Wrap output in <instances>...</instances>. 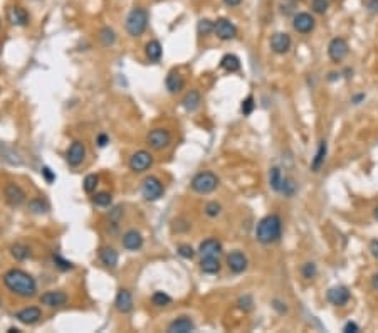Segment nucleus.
<instances>
[{
  "label": "nucleus",
  "instance_id": "obj_1",
  "mask_svg": "<svg viewBox=\"0 0 378 333\" xmlns=\"http://www.w3.org/2000/svg\"><path fill=\"white\" fill-rule=\"evenodd\" d=\"M4 283L12 293L24 298H32L37 291L36 279L22 269H9L4 274Z\"/></svg>",
  "mask_w": 378,
  "mask_h": 333
},
{
  "label": "nucleus",
  "instance_id": "obj_2",
  "mask_svg": "<svg viewBox=\"0 0 378 333\" xmlns=\"http://www.w3.org/2000/svg\"><path fill=\"white\" fill-rule=\"evenodd\" d=\"M281 233H283V222H281V217L276 216V214L261 219L256 227V238L262 244H273V242L279 241Z\"/></svg>",
  "mask_w": 378,
  "mask_h": 333
},
{
  "label": "nucleus",
  "instance_id": "obj_3",
  "mask_svg": "<svg viewBox=\"0 0 378 333\" xmlns=\"http://www.w3.org/2000/svg\"><path fill=\"white\" fill-rule=\"evenodd\" d=\"M148 25V12L142 7H134L126 17V32L131 37H140Z\"/></svg>",
  "mask_w": 378,
  "mask_h": 333
},
{
  "label": "nucleus",
  "instance_id": "obj_4",
  "mask_svg": "<svg viewBox=\"0 0 378 333\" xmlns=\"http://www.w3.org/2000/svg\"><path fill=\"white\" fill-rule=\"evenodd\" d=\"M219 187V177L212 172H202L197 173L194 178H192V190H195L197 194H210Z\"/></svg>",
  "mask_w": 378,
  "mask_h": 333
},
{
  "label": "nucleus",
  "instance_id": "obj_5",
  "mask_svg": "<svg viewBox=\"0 0 378 333\" xmlns=\"http://www.w3.org/2000/svg\"><path fill=\"white\" fill-rule=\"evenodd\" d=\"M163 192H165V189H163V184L160 182V178H156V177H146L143 180L142 195L145 197V200L155 202V200H158L163 195Z\"/></svg>",
  "mask_w": 378,
  "mask_h": 333
},
{
  "label": "nucleus",
  "instance_id": "obj_6",
  "mask_svg": "<svg viewBox=\"0 0 378 333\" xmlns=\"http://www.w3.org/2000/svg\"><path fill=\"white\" fill-rule=\"evenodd\" d=\"M146 142H148V145L153 150H163V148H167V146L170 145L172 135L165 128H155V130H151V132L148 133Z\"/></svg>",
  "mask_w": 378,
  "mask_h": 333
},
{
  "label": "nucleus",
  "instance_id": "obj_7",
  "mask_svg": "<svg viewBox=\"0 0 378 333\" xmlns=\"http://www.w3.org/2000/svg\"><path fill=\"white\" fill-rule=\"evenodd\" d=\"M151 165H153V157H151L150 151H146V150L137 151V153H133V157L129 159V168L137 173L148 170Z\"/></svg>",
  "mask_w": 378,
  "mask_h": 333
},
{
  "label": "nucleus",
  "instance_id": "obj_8",
  "mask_svg": "<svg viewBox=\"0 0 378 333\" xmlns=\"http://www.w3.org/2000/svg\"><path fill=\"white\" fill-rule=\"evenodd\" d=\"M4 195H5V202H7L10 207H19L25 202V192L20 185H17V184L5 185Z\"/></svg>",
  "mask_w": 378,
  "mask_h": 333
},
{
  "label": "nucleus",
  "instance_id": "obj_9",
  "mask_svg": "<svg viewBox=\"0 0 378 333\" xmlns=\"http://www.w3.org/2000/svg\"><path fill=\"white\" fill-rule=\"evenodd\" d=\"M84 157H86V146H84L83 142H79V140L72 142L71 146L66 151V160H67V163H69L71 167L81 165Z\"/></svg>",
  "mask_w": 378,
  "mask_h": 333
},
{
  "label": "nucleus",
  "instance_id": "obj_10",
  "mask_svg": "<svg viewBox=\"0 0 378 333\" xmlns=\"http://www.w3.org/2000/svg\"><path fill=\"white\" fill-rule=\"evenodd\" d=\"M328 54L331 61H335V63H340L348 56V44L343 37H335L333 41L330 42L328 46Z\"/></svg>",
  "mask_w": 378,
  "mask_h": 333
},
{
  "label": "nucleus",
  "instance_id": "obj_11",
  "mask_svg": "<svg viewBox=\"0 0 378 333\" xmlns=\"http://www.w3.org/2000/svg\"><path fill=\"white\" fill-rule=\"evenodd\" d=\"M213 32L222 41H230L237 36V27L229 19H217L215 25H213Z\"/></svg>",
  "mask_w": 378,
  "mask_h": 333
},
{
  "label": "nucleus",
  "instance_id": "obj_12",
  "mask_svg": "<svg viewBox=\"0 0 378 333\" xmlns=\"http://www.w3.org/2000/svg\"><path fill=\"white\" fill-rule=\"evenodd\" d=\"M227 266L235 274L244 273V271L247 269V258H246V254L240 252V251L230 252L229 256H227Z\"/></svg>",
  "mask_w": 378,
  "mask_h": 333
},
{
  "label": "nucleus",
  "instance_id": "obj_13",
  "mask_svg": "<svg viewBox=\"0 0 378 333\" xmlns=\"http://www.w3.org/2000/svg\"><path fill=\"white\" fill-rule=\"evenodd\" d=\"M328 301L335 306H343L349 301V291L346 286H333L328 291Z\"/></svg>",
  "mask_w": 378,
  "mask_h": 333
},
{
  "label": "nucleus",
  "instance_id": "obj_14",
  "mask_svg": "<svg viewBox=\"0 0 378 333\" xmlns=\"http://www.w3.org/2000/svg\"><path fill=\"white\" fill-rule=\"evenodd\" d=\"M291 47V37L284 32H276L273 37H271V49L274 50L276 54H286Z\"/></svg>",
  "mask_w": 378,
  "mask_h": 333
},
{
  "label": "nucleus",
  "instance_id": "obj_15",
  "mask_svg": "<svg viewBox=\"0 0 378 333\" xmlns=\"http://www.w3.org/2000/svg\"><path fill=\"white\" fill-rule=\"evenodd\" d=\"M292 27L301 32V34H308L314 29V19L313 15H309L306 12H300L294 15V20H292Z\"/></svg>",
  "mask_w": 378,
  "mask_h": 333
},
{
  "label": "nucleus",
  "instance_id": "obj_16",
  "mask_svg": "<svg viewBox=\"0 0 378 333\" xmlns=\"http://www.w3.org/2000/svg\"><path fill=\"white\" fill-rule=\"evenodd\" d=\"M41 303L50 308H59L67 303V295L64 291H47L41 296Z\"/></svg>",
  "mask_w": 378,
  "mask_h": 333
},
{
  "label": "nucleus",
  "instance_id": "obj_17",
  "mask_svg": "<svg viewBox=\"0 0 378 333\" xmlns=\"http://www.w3.org/2000/svg\"><path fill=\"white\" fill-rule=\"evenodd\" d=\"M41 317H42V313H41V310H39L37 306L24 308V310H20V312L15 315V318L19 320L20 323H24V325H34V323H37V321L41 320Z\"/></svg>",
  "mask_w": 378,
  "mask_h": 333
},
{
  "label": "nucleus",
  "instance_id": "obj_18",
  "mask_svg": "<svg viewBox=\"0 0 378 333\" xmlns=\"http://www.w3.org/2000/svg\"><path fill=\"white\" fill-rule=\"evenodd\" d=\"M9 20L10 24H14L17 27H25L29 24V14H27V10L24 7L15 5V7L9 10Z\"/></svg>",
  "mask_w": 378,
  "mask_h": 333
},
{
  "label": "nucleus",
  "instance_id": "obj_19",
  "mask_svg": "<svg viewBox=\"0 0 378 333\" xmlns=\"http://www.w3.org/2000/svg\"><path fill=\"white\" fill-rule=\"evenodd\" d=\"M115 304H116V310L121 313H129L133 310V296L131 293L128 290H120L116 295V300H115Z\"/></svg>",
  "mask_w": 378,
  "mask_h": 333
},
{
  "label": "nucleus",
  "instance_id": "obj_20",
  "mask_svg": "<svg viewBox=\"0 0 378 333\" xmlns=\"http://www.w3.org/2000/svg\"><path fill=\"white\" fill-rule=\"evenodd\" d=\"M143 246V238L138 230H128V233L123 236V247L128 251H138L140 247Z\"/></svg>",
  "mask_w": 378,
  "mask_h": 333
},
{
  "label": "nucleus",
  "instance_id": "obj_21",
  "mask_svg": "<svg viewBox=\"0 0 378 333\" xmlns=\"http://www.w3.org/2000/svg\"><path fill=\"white\" fill-rule=\"evenodd\" d=\"M194 330H195V325L188 317H180L168 325V331L170 333H190Z\"/></svg>",
  "mask_w": 378,
  "mask_h": 333
},
{
  "label": "nucleus",
  "instance_id": "obj_22",
  "mask_svg": "<svg viewBox=\"0 0 378 333\" xmlns=\"http://www.w3.org/2000/svg\"><path fill=\"white\" fill-rule=\"evenodd\" d=\"M200 103H202V96L197 89L188 91L185 94V98L182 99V106L185 108V111H188V113H194L195 110H199Z\"/></svg>",
  "mask_w": 378,
  "mask_h": 333
},
{
  "label": "nucleus",
  "instance_id": "obj_23",
  "mask_svg": "<svg viewBox=\"0 0 378 333\" xmlns=\"http://www.w3.org/2000/svg\"><path fill=\"white\" fill-rule=\"evenodd\" d=\"M199 251L202 256H219L222 252V244L217 239H207L200 244Z\"/></svg>",
  "mask_w": 378,
  "mask_h": 333
},
{
  "label": "nucleus",
  "instance_id": "obj_24",
  "mask_svg": "<svg viewBox=\"0 0 378 333\" xmlns=\"http://www.w3.org/2000/svg\"><path fill=\"white\" fill-rule=\"evenodd\" d=\"M165 84H167V89H168V91H170L172 94H175V93H180V91H182L183 86H185V81H183V78L178 74V72L172 71V72H168Z\"/></svg>",
  "mask_w": 378,
  "mask_h": 333
},
{
  "label": "nucleus",
  "instance_id": "obj_25",
  "mask_svg": "<svg viewBox=\"0 0 378 333\" xmlns=\"http://www.w3.org/2000/svg\"><path fill=\"white\" fill-rule=\"evenodd\" d=\"M200 268L207 274H217L221 271V261L217 259V256H204L202 258Z\"/></svg>",
  "mask_w": 378,
  "mask_h": 333
},
{
  "label": "nucleus",
  "instance_id": "obj_26",
  "mask_svg": "<svg viewBox=\"0 0 378 333\" xmlns=\"http://www.w3.org/2000/svg\"><path fill=\"white\" fill-rule=\"evenodd\" d=\"M99 258L104 266H108V268H116L118 259H120L118 258V251L113 249V247H103V249L99 251Z\"/></svg>",
  "mask_w": 378,
  "mask_h": 333
},
{
  "label": "nucleus",
  "instance_id": "obj_27",
  "mask_svg": "<svg viewBox=\"0 0 378 333\" xmlns=\"http://www.w3.org/2000/svg\"><path fill=\"white\" fill-rule=\"evenodd\" d=\"M161 53H163L161 44L158 41H150L148 44H146L145 54H146V58L151 61V63H158V61L161 59Z\"/></svg>",
  "mask_w": 378,
  "mask_h": 333
},
{
  "label": "nucleus",
  "instance_id": "obj_28",
  "mask_svg": "<svg viewBox=\"0 0 378 333\" xmlns=\"http://www.w3.org/2000/svg\"><path fill=\"white\" fill-rule=\"evenodd\" d=\"M221 67L227 72H235L240 69V59L235 54H225L221 59Z\"/></svg>",
  "mask_w": 378,
  "mask_h": 333
},
{
  "label": "nucleus",
  "instance_id": "obj_29",
  "mask_svg": "<svg viewBox=\"0 0 378 333\" xmlns=\"http://www.w3.org/2000/svg\"><path fill=\"white\" fill-rule=\"evenodd\" d=\"M326 151H328V145H326V142H319L318 151H316L314 159L311 162V170L313 172H319V168L323 167L325 159H326Z\"/></svg>",
  "mask_w": 378,
  "mask_h": 333
},
{
  "label": "nucleus",
  "instance_id": "obj_30",
  "mask_svg": "<svg viewBox=\"0 0 378 333\" xmlns=\"http://www.w3.org/2000/svg\"><path fill=\"white\" fill-rule=\"evenodd\" d=\"M99 41H101V44H103L104 47L113 46L115 41H116V32L113 29H110V27H103L101 32H99Z\"/></svg>",
  "mask_w": 378,
  "mask_h": 333
},
{
  "label": "nucleus",
  "instance_id": "obj_31",
  "mask_svg": "<svg viewBox=\"0 0 378 333\" xmlns=\"http://www.w3.org/2000/svg\"><path fill=\"white\" fill-rule=\"evenodd\" d=\"M283 175H281V170L278 167H274V168H271V173H269V184H271V187H273L274 190H278L279 192V189H281V182H283Z\"/></svg>",
  "mask_w": 378,
  "mask_h": 333
},
{
  "label": "nucleus",
  "instance_id": "obj_32",
  "mask_svg": "<svg viewBox=\"0 0 378 333\" xmlns=\"http://www.w3.org/2000/svg\"><path fill=\"white\" fill-rule=\"evenodd\" d=\"M98 184H99V177H98V175L89 173L88 177L84 178L83 189H84V192H88V194H93V192L96 190V187H98Z\"/></svg>",
  "mask_w": 378,
  "mask_h": 333
},
{
  "label": "nucleus",
  "instance_id": "obj_33",
  "mask_svg": "<svg viewBox=\"0 0 378 333\" xmlns=\"http://www.w3.org/2000/svg\"><path fill=\"white\" fill-rule=\"evenodd\" d=\"M29 209L34 214H44L49 211V206H47V202L42 199H32L29 202Z\"/></svg>",
  "mask_w": 378,
  "mask_h": 333
},
{
  "label": "nucleus",
  "instance_id": "obj_34",
  "mask_svg": "<svg viewBox=\"0 0 378 333\" xmlns=\"http://www.w3.org/2000/svg\"><path fill=\"white\" fill-rule=\"evenodd\" d=\"M12 256L15 259H19V261H24V259L31 256V249L24 244H15L12 246Z\"/></svg>",
  "mask_w": 378,
  "mask_h": 333
},
{
  "label": "nucleus",
  "instance_id": "obj_35",
  "mask_svg": "<svg viewBox=\"0 0 378 333\" xmlns=\"http://www.w3.org/2000/svg\"><path fill=\"white\" fill-rule=\"evenodd\" d=\"M279 192H283V194L287 195V197L294 195V192H296V184L292 182V178L284 177V178H283V182H281V189H279Z\"/></svg>",
  "mask_w": 378,
  "mask_h": 333
},
{
  "label": "nucleus",
  "instance_id": "obj_36",
  "mask_svg": "<svg viewBox=\"0 0 378 333\" xmlns=\"http://www.w3.org/2000/svg\"><path fill=\"white\" fill-rule=\"evenodd\" d=\"M170 301H172V298L163 291H156L155 295L151 296V303H153L155 306H167V304H170Z\"/></svg>",
  "mask_w": 378,
  "mask_h": 333
},
{
  "label": "nucleus",
  "instance_id": "obj_37",
  "mask_svg": "<svg viewBox=\"0 0 378 333\" xmlns=\"http://www.w3.org/2000/svg\"><path fill=\"white\" fill-rule=\"evenodd\" d=\"M111 200H113V197H111V194H108V192H99V194H96L94 199H93L94 204L99 206V207H108L111 204Z\"/></svg>",
  "mask_w": 378,
  "mask_h": 333
},
{
  "label": "nucleus",
  "instance_id": "obj_38",
  "mask_svg": "<svg viewBox=\"0 0 378 333\" xmlns=\"http://www.w3.org/2000/svg\"><path fill=\"white\" fill-rule=\"evenodd\" d=\"M213 25H215V22H212L208 19H202L199 22V34H202V36H208L210 32H213Z\"/></svg>",
  "mask_w": 378,
  "mask_h": 333
},
{
  "label": "nucleus",
  "instance_id": "obj_39",
  "mask_svg": "<svg viewBox=\"0 0 378 333\" xmlns=\"http://www.w3.org/2000/svg\"><path fill=\"white\" fill-rule=\"evenodd\" d=\"M311 7H313V10L316 14H325L326 10H328L330 4H328V0H313Z\"/></svg>",
  "mask_w": 378,
  "mask_h": 333
},
{
  "label": "nucleus",
  "instance_id": "obj_40",
  "mask_svg": "<svg viewBox=\"0 0 378 333\" xmlns=\"http://www.w3.org/2000/svg\"><path fill=\"white\" fill-rule=\"evenodd\" d=\"M222 207L221 204H217V202H208V204L205 206V214L208 217H217L219 214H221Z\"/></svg>",
  "mask_w": 378,
  "mask_h": 333
},
{
  "label": "nucleus",
  "instance_id": "obj_41",
  "mask_svg": "<svg viewBox=\"0 0 378 333\" xmlns=\"http://www.w3.org/2000/svg\"><path fill=\"white\" fill-rule=\"evenodd\" d=\"M52 259H54L56 266H58L59 269H63V271H69V269H72V263L66 261V259H64L63 256H59V254H54Z\"/></svg>",
  "mask_w": 378,
  "mask_h": 333
},
{
  "label": "nucleus",
  "instance_id": "obj_42",
  "mask_svg": "<svg viewBox=\"0 0 378 333\" xmlns=\"http://www.w3.org/2000/svg\"><path fill=\"white\" fill-rule=\"evenodd\" d=\"M177 252H178L182 258H185V259H192V258L195 256L194 247L188 246V244H182V246H178V251H177Z\"/></svg>",
  "mask_w": 378,
  "mask_h": 333
},
{
  "label": "nucleus",
  "instance_id": "obj_43",
  "mask_svg": "<svg viewBox=\"0 0 378 333\" xmlns=\"http://www.w3.org/2000/svg\"><path fill=\"white\" fill-rule=\"evenodd\" d=\"M254 106H256V105H254V98H252V96H247V98L242 101V108L240 110L247 116V115H251V113L254 111Z\"/></svg>",
  "mask_w": 378,
  "mask_h": 333
},
{
  "label": "nucleus",
  "instance_id": "obj_44",
  "mask_svg": "<svg viewBox=\"0 0 378 333\" xmlns=\"http://www.w3.org/2000/svg\"><path fill=\"white\" fill-rule=\"evenodd\" d=\"M303 276H304V278H308V279L314 278V276H316V266L313 263L304 264V266H303Z\"/></svg>",
  "mask_w": 378,
  "mask_h": 333
},
{
  "label": "nucleus",
  "instance_id": "obj_45",
  "mask_svg": "<svg viewBox=\"0 0 378 333\" xmlns=\"http://www.w3.org/2000/svg\"><path fill=\"white\" fill-rule=\"evenodd\" d=\"M239 308L244 310V312H249V310H252V300L251 296H244L239 300Z\"/></svg>",
  "mask_w": 378,
  "mask_h": 333
},
{
  "label": "nucleus",
  "instance_id": "obj_46",
  "mask_svg": "<svg viewBox=\"0 0 378 333\" xmlns=\"http://www.w3.org/2000/svg\"><path fill=\"white\" fill-rule=\"evenodd\" d=\"M121 216H123V209H121V207H115V209L111 211V214H110V219L116 224V222L121 219Z\"/></svg>",
  "mask_w": 378,
  "mask_h": 333
},
{
  "label": "nucleus",
  "instance_id": "obj_47",
  "mask_svg": "<svg viewBox=\"0 0 378 333\" xmlns=\"http://www.w3.org/2000/svg\"><path fill=\"white\" fill-rule=\"evenodd\" d=\"M42 175H44V178L47 180V184H52L54 180H56V175L52 173V170H50L49 167H44L42 168Z\"/></svg>",
  "mask_w": 378,
  "mask_h": 333
},
{
  "label": "nucleus",
  "instance_id": "obj_48",
  "mask_svg": "<svg viewBox=\"0 0 378 333\" xmlns=\"http://www.w3.org/2000/svg\"><path fill=\"white\" fill-rule=\"evenodd\" d=\"M96 143H98V146H106L110 143V138H108V135H104V133H101V135H98V138H96Z\"/></svg>",
  "mask_w": 378,
  "mask_h": 333
},
{
  "label": "nucleus",
  "instance_id": "obj_49",
  "mask_svg": "<svg viewBox=\"0 0 378 333\" xmlns=\"http://www.w3.org/2000/svg\"><path fill=\"white\" fill-rule=\"evenodd\" d=\"M358 330H360L358 325L353 323V321H348V323L345 325V328H343V331H346V333H355V331H358Z\"/></svg>",
  "mask_w": 378,
  "mask_h": 333
},
{
  "label": "nucleus",
  "instance_id": "obj_50",
  "mask_svg": "<svg viewBox=\"0 0 378 333\" xmlns=\"http://www.w3.org/2000/svg\"><path fill=\"white\" fill-rule=\"evenodd\" d=\"M370 251H371V254H373L375 258H378V239H376V241H371Z\"/></svg>",
  "mask_w": 378,
  "mask_h": 333
},
{
  "label": "nucleus",
  "instance_id": "obj_51",
  "mask_svg": "<svg viewBox=\"0 0 378 333\" xmlns=\"http://www.w3.org/2000/svg\"><path fill=\"white\" fill-rule=\"evenodd\" d=\"M242 2V0H224L225 5H229V7H237Z\"/></svg>",
  "mask_w": 378,
  "mask_h": 333
},
{
  "label": "nucleus",
  "instance_id": "obj_52",
  "mask_svg": "<svg viewBox=\"0 0 378 333\" xmlns=\"http://www.w3.org/2000/svg\"><path fill=\"white\" fill-rule=\"evenodd\" d=\"M370 9L378 10V0H370Z\"/></svg>",
  "mask_w": 378,
  "mask_h": 333
},
{
  "label": "nucleus",
  "instance_id": "obj_53",
  "mask_svg": "<svg viewBox=\"0 0 378 333\" xmlns=\"http://www.w3.org/2000/svg\"><path fill=\"white\" fill-rule=\"evenodd\" d=\"M371 283H373V288H375V290H378V274L373 276V281H371Z\"/></svg>",
  "mask_w": 378,
  "mask_h": 333
},
{
  "label": "nucleus",
  "instance_id": "obj_54",
  "mask_svg": "<svg viewBox=\"0 0 378 333\" xmlns=\"http://www.w3.org/2000/svg\"><path fill=\"white\" fill-rule=\"evenodd\" d=\"M9 331L10 333H19V330H17V328H9Z\"/></svg>",
  "mask_w": 378,
  "mask_h": 333
},
{
  "label": "nucleus",
  "instance_id": "obj_55",
  "mask_svg": "<svg viewBox=\"0 0 378 333\" xmlns=\"http://www.w3.org/2000/svg\"><path fill=\"white\" fill-rule=\"evenodd\" d=\"M375 219H376V221H378V207L375 209Z\"/></svg>",
  "mask_w": 378,
  "mask_h": 333
}]
</instances>
